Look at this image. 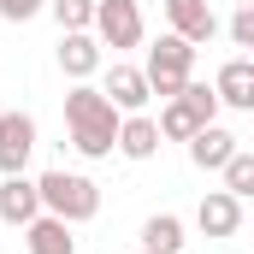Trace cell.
I'll use <instances>...</instances> for the list:
<instances>
[{
	"label": "cell",
	"instance_id": "obj_1",
	"mask_svg": "<svg viewBox=\"0 0 254 254\" xmlns=\"http://www.w3.org/2000/svg\"><path fill=\"white\" fill-rule=\"evenodd\" d=\"M119 125H125V113L107 101V89H89V83L65 89V130L83 160H107L119 148Z\"/></svg>",
	"mask_w": 254,
	"mask_h": 254
},
{
	"label": "cell",
	"instance_id": "obj_2",
	"mask_svg": "<svg viewBox=\"0 0 254 254\" xmlns=\"http://www.w3.org/2000/svg\"><path fill=\"white\" fill-rule=\"evenodd\" d=\"M36 184H42V207H48V213H60L65 225H89V219L101 213V184H95V178H83V172L54 166V172H42Z\"/></svg>",
	"mask_w": 254,
	"mask_h": 254
},
{
	"label": "cell",
	"instance_id": "obj_3",
	"mask_svg": "<svg viewBox=\"0 0 254 254\" xmlns=\"http://www.w3.org/2000/svg\"><path fill=\"white\" fill-rule=\"evenodd\" d=\"M148 89L160 95V101H178L184 95V83H190V71H195V42H184L178 30H166L154 48H148Z\"/></svg>",
	"mask_w": 254,
	"mask_h": 254
},
{
	"label": "cell",
	"instance_id": "obj_4",
	"mask_svg": "<svg viewBox=\"0 0 254 254\" xmlns=\"http://www.w3.org/2000/svg\"><path fill=\"white\" fill-rule=\"evenodd\" d=\"M95 36H101V48H142V6L136 0H101Z\"/></svg>",
	"mask_w": 254,
	"mask_h": 254
},
{
	"label": "cell",
	"instance_id": "obj_5",
	"mask_svg": "<svg viewBox=\"0 0 254 254\" xmlns=\"http://www.w3.org/2000/svg\"><path fill=\"white\" fill-rule=\"evenodd\" d=\"M36 154V119L30 113H0V178H18Z\"/></svg>",
	"mask_w": 254,
	"mask_h": 254
},
{
	"label": "cell",
	"instance_id": "obj_6",
	"mask_svg": "<svg viewBox=\"0 0 254 254\" xmlns=\"http://www.w3.org/2000/svg\"><path fill=\"white\" fill-rule=\"evenodd\" d=\"M42 213H48V207H42V184H36V178H24V172H18V178H0V225H18V231H24V225L42 219Z\"/></svg>",
	"mask_w": 254,
	"mask_h": 254
},
{
	"label": "cell",
	"instance_id": "obj_7",
	"mask_svg": "<svg viewBox=\"0 0 254 254\" xmlns=\"http://www.w3.org/2000/svg\"><path fill=\"white\" fill-rule=\"evenodd\" d=\"M60 71L71 77V83H89V77L101 71V36L65 30V36H60Z\"/></svg>",
	"mask_w": 254,
	"mask_h": 254
},
{
	"label": "cell",
	"instance_id": "obj_8",
	"mask_svg": "<svg viewBox=\"0 0 254 254\" xmlns=\"http://www.w3.org/2000/svg\"><path fill=\"white\" fill-rule=\"evenodd\" d=\"M195 225H201V237H237V225H243V201H237L231 190H207L201 207H195Z\"/></svg>",
	"mask_w": 254,
	"mask_h": 254
},
{
	"label": "cell",
	"instance_id": "obj_9",
	"mask_svg": "<svg viewBox=\"0 0 254 254\" xmlns=\"http://www.w3.org/2000/svg\"><path fill=\"white\" fill-rule=\"evenodd\" d=\"M237 154H243V148H237V136H231L225 125H207V130L190 136V160L201 166V172H225Z\"/></svg>",
	"mask_w": 254,
	"mask_h": 254
},
{
	"label": "cell",
	"instance_id": "obj_10",
	"mask_svg": "<svg viewBox=\"0 0 254 254\" xmlns=\"http://www.w3.org/2000/svg\"><path fill=\"white\" fill-rule=\"evenodd\" d=\"M166 24L184 36V42H213V30H219V18H213V6L207 0H166Z\"/></svg>",
	"mask_w": 254,
	"mask_h": 254
},
{
	"label": "cell",
	"instance_id": "obj_11",
	"mask_svg": "<svg viewBox=\"0 0 254 254\" xmlns=\"http://www.w3.org/2000/svg\"><path fill=\"white\" fill-rule=\"evenodd\" d=\"M107 101H113L119 113H142V107L154 101L148 71H142V65H113V71H107Z\"/></svg>",
	"mask_w": 254,
	"mask_h": 254
},
{
	"label": "cell",
	"instance_id": "obj_12",
	"mask_svg": "<svg viewBox=\"0 0 254 254\" xmlns=\"http://www.w3.org/2000/svg\"><path fill=\"white\" fill-rule=\"evenodd\" d=\"M24 243H30V254H77V237H71V225H65L60 213L30 219L24 225Z\"/></svg>",
	"mask_w": 254,
	"mask_h": 254
},
{
	"label": "cell",
	"instance_id": "obj_13",
	"mask_svg": "<svg viewBox=\"0 0 254 254\" xmlns=\"http://www.w3.org/2000/svg\"><path fill=\"white\" fill-rule=\"evenodd\" d=\"M119 154H125V160H154V154H160V119L125 113V125H119Z\"/></svg>",
	"mask_w": 254,
	"mask_h": 254
},
{
	"label": "cell",
	"instance_id": "obj_14",
	"mask_svg": "<svg viewBox=\"0 0 254 254\" xmlns=\"http://www.w3.org/2000/svg\"><path fill=\"white\" fill-rule=\"evenodd\" d=\"M213 89H219V101H225V107H243V113H249V107H254V60H231V65H219Z\"/></svg>",
	"mask_w": 254,
	"mask_h": 254
},
{
	"label": "cell",
	"instance_id": "obj_15",
	"mask_svg": "<svg viewBox=\"0 0 254 254\" xmlns=\"http://www.w3.org/2000/svg\"><path fill=\"white\" fill-rule=\"evenodd\" d=\"M142 249L148 254H184V219L178 213H154L142 225Z\"/></svg>",
	"mask_w": 254,
	"mask_h": 254
},
{
	"label": "cell",
	"instance_id": "obj_16",
	"mask_svg": "<svg viewBox=\"0 0 254 254\" xmlns=\"http://www.w3.org/2000/svg\"><path fill=\"white\" fill-rule=\"evenodd\" d=\"M195 130H207V125H201V113H195L190 101H184V95L166 101V113H160V136H166V142H190Z\"/></svg>",
	"mask_w": 254,
	"mask_h": 254
},
{
	"label": "cell",
	"instance_id": "obj_17",
	"mask_svg": "<svg viewBox=\"0 0 254 254\" xmlns=\"http://www.w3.org/2000/svg\"><path fill=\"white\" fill-rule=\"evenodd\" d=\"M95 6L101 0H48V12L60 18V30H95Z\"/></svg>",
	"mask_w": 254,
	"mask_h": 254
},
{
	"label": "cell",
	"instance_id": "obj_18",
	"mask_svg": "<svg viewBox=\"0 0 254 254\" xmlns=\"http://www.w3.org/2000/svg\"><path fill=\"white\" fill-rule=\"evenodd\" d=\"M184 101H190L195 113H201V125H219V107H225V101H219V89H213V83H184Z\"/></svg>",
	"mask_w": 254,
	"mask_h": 254
},
{
	"label": "cell",
	"instance_id": "obj_19",
	"mask_svg": "<svg viewBox=\"0 0 254 254\" xmlns=\"http://www.w3.org/2000/svg\"><path fill=\"white\" fill-rule=\"evenodd\" d=\"M225 190L237 195V201H249V195H254V154H237V160L225 166Z\"/></svg>",
	"mask_w": 254,
	"mask_h": 254
},
{
	"label": "cell",
	"instance_id": "obj_20",
	"mask_svg": "<svg viewBox=\"0 0 254 254\" xmlns=\"http://www.w3.org/2000/svg\"><path fill=\"white\" fill-rule=\"evenodd\" d=\"M231 42L254 54V6H237V18H231Z\"/></svg>",
	"mask_w": 254,
	"mask_h": 254
},
{
	"label": "cell",
	"instance_id": "obj_21",
	"mask_svg": "<svg viewBox=\"0 0 254 254\" xmlns=\"http://www.w3.org/2000/svg\"><path fill=\"white\" fill-rule=\"evenodd\" d=\"M42 6H48V0H0V18H6V24H24V18H36Z\"/></svg>",
	"mask_w": 254,
	"mask_h": 254
},
{
	"label": "cell",
	"instance_id": "obj_22",
	"mask_svg": "<svg viewBox=\"0 0 254 254\" xmlns=\"http://www.w3.org/2000/svg\"><path fill=\"white\" fill-rule=\"evenodd\" d=\"M249 60H254V54H249Z\"/></svg>",
	"mask_w": 254,
	"mask_h": 254
},
{
	"label": "cell",
	"instance_id": "obj_23",
	"mask_svg": "<svg viewBox=\"0 0 254 254\" xmlns=\"http://www.w3.org/2000/svg\"><path fill=\"white\" fill-rule=\"evenodd\" d=\"M142 254H148V249H142Z\"/></svg>",
	"mask_w": 254,
	"mask_h": 254
},
{
	"label": "cell",
	"instance_id": "obj_24",
	"mask_svg": "<svg viewBox=\"0 0 254 254\" xmlns=\"http://www.w3.org/2000/svg\"><path fill=\"white\" fill-rule=\"evenodd\" d=\"M249 113H254V107H249Z\"/></svg>",
	"mask_w": 254,
	"mask_h": 254
}]
</instances>
